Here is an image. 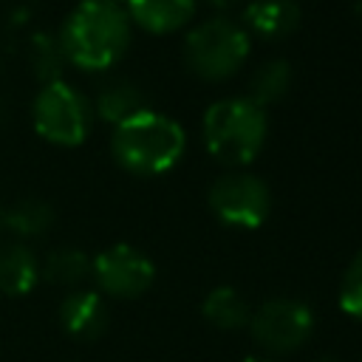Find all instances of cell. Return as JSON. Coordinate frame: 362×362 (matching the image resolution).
I'll return each instance as SVG.
<instances>
[{"instance_id": "obj_1", "label": "cell", "mask_w": 362, "mask_h": 362, "mask_svg": "<svg viewBox=\"0 0 362 362\" xmlns=\"http://www.w3.org/2000/svg\"><path fill=\"white\" fill-rule=\"evenodd\" d=\"M133 23L124 6L110 0H79L59 28L65 62L82 71L113 68L130 45Z\"/></svg>"}, {"instance_id": "obj_2", "label": "cell", "mask_w": 362, "mask_h": 362, "mask_svg": "<svg viewBox=\"0 0 362 362\" xmlns=\"http://www.w3.org/2000/svg\"><path fill=\"white\" fill-rule=\"evenodd\" d=\"M184 127L175 119L150 107H141L130 119L119 122L110 136V153L116 164L144 178L173 170L184 156Z\"/></svg>"}, {"instance_id": "obj_3", "label": "cell", "mask_w": 362, "mask_h": 362, "mask_svg": "<svg viewBox=\"0 0 362 362\" xmlns=\"http://www.w3.org/2000/svg\"><path fill=\"white\" fill-rule=\"evenodd\" d=\"M204 144L209 156L221 164H249L266 141V110L246 96H226L206 107L204 113Z\"/></svg>"}, {"instance_id": "obj_4", "label": "cell", "mask_w": 362, "mask_h": 362, "mask_svg": "<svg viewBox=\"0 0 362 362\" xmlns=\"http://www.w3.org/2000/svg\"><path fill=\"white\" fill-rule=\"evenodd\" d=\"M246 59L249 34L226 17L204 20L184 37V65L204 82H223L235 76Z\"/></svg>"}, {"instance_id": "obj_5", "label": "cell", "mask_w": 362, "mask_h": 362, "mask_svg": "<svg viewBox=\"0 0 362 362\" xmlns=\"http://www.w3.org/2000/svg\"><path fill=\"white\" fill-rule=\"evenodd\" d=\"M31 122L34 130L59 147H76L88 139L93 124V107L90 102L65 79L42 85L31 105Z\"/></svg>"}, {"instance_id": "obj_6", "label": "cell", "mask_w": 362, "mask_h": 362, "mask_svg": "<svg viewBox=\"0 0 362 362\" xmlns=\"http://www.w3.org/2000/svg\"><path fill=\"white\" fill-rule=\"evenodd\" d=\"M246 328L266 356H286L311 339L314 314L297 297H272L252 311Z\"/></svg>"}, {"instance_id": "obj_7", "label": "cell", "mask_w": 362, "mask_h": 362, "mask_svg": "<svg viewBox=\"0 0 362 362\" xmlns=\"http://www.w3.org/2000/svg\"><path fill=\"white\" fill-rule=\"evenodd\" d=\"M206 204L223 226L257 229L272 212V192L255 173H226L212 181Z\"/></svg>"}, {"instance_id": "obj_8", "label": "cell", "mask_w": 362, "mask_h": 362, "mask_svg": "<svg viewBox=\"0 0 362 362\" xmlns=\"http://www.w3.org/2000/svg\"><path fill=\"white\" fill-rule=\"evenodd\" d=\"M90 277L96 280L102 294L116 300H136L153 286L156 266L136 246L113 243L90 260Z\"/></svg>"}, {"instance_id": "obj_9", "label": "cell", "mask_w": 362, "mask_h": 362, "mask_svg": "<svg viewBox=\"0 0 362 362\" xmlns=\"http://www.w3.org/2000/svg\"><path fill=\"white\" fill-rule=\"evenodd\" d=\"M110 311L99 291L90 288H74L59 303V325L71 339L93 342L107 331Z\"/></svg>"}, {"instance_id": "obj_10", "label": "cell", "mask_w": 362, "mask_h": 362, "mask_svg": "<svg viewBox=\"0 0 362 362\" xmlns=\"http://www.w3.org/2000/svg\"><path fill=\"white\" fill-rule=\"evenodd\" d=\"M198 0H124L130 23L150 34H173L195 17Z\"/></svg>"}, {"instance_id": "obj_11", "label": "cell", "mask_w": 362, "mask_h": 362, "mask_svg": "<svg viewBox=\"0 0 362 362\" xmlns=\"http://www.w3.org/2000/svg\"><path fill=\"white\" fill-rule=\"evenodd\" d=\"M300 25V6L294 0H252L243 8V31L260 40H283Z\"/></svg>"}, {"instance_id": "obj_12", "label": "cell", "mask_w": 362, "mask_h": 362, "mask_svg": "<svg viewBox=\"0 0 362 362\" xmlns=\"http://www.w3.org/2000/svg\"><path fill=\"white\" fill-rule=\"evenodd\" d=\"M40 283V260L34 249L14 240L0 246V294L25 297Z\"/></svg>"}, {"instance_id": "obj_13", "label": "cell", "mask_w": 362, "mask_h": 362, "mask_svg": "<svg viewBox=\"0 0 362 362\" xmlns=\"http://www.w3.org/2000/svg\"><path fill=\"white\" fill-rule=\"evenodd\" d=\"M204 320L218 331H240L249 325V300L232 286H215L201 303Z\"/></svg>"}, {"instance_id": "obj_14", "label": "cell", "mask_w": 362, "mask_h": 362, "mask_svg": "<svg viewBox=\"0 0 362 362\" xmlns=\"http://www.w3.org/2000/svg\"><path fill=\"white\" fill-rule=\"evenodd\" d=\"M144 107V96L139 90V85H133L130 79H113V82H105L96 93V102H93V113L107 122V124H119L124 119H130L133 113H139Z\"/></svg>"}, {"instance_id": "obj_15", "label": "cell", "mask_w": 362, "mask_h": 362, "mask_svg": "<svg viewBox=\"0 0 362 362\" xmlns=\"http://www.w3.org/2000/svg\"><path fill=\"white\" fill-rule=\"evenodd\" d=\"M51 223H54V209L42 198H20L8 209H3V229L17 235L20 243L45 235Z\"/></svg>"}, {"instance_id": "obj_16", "label": "cell", "mask_w": 362, "mask_h": 362, "mask_svg": "<svg viewBox=\"0 0 362 362\" xmlns=\"http://www.w3.org/2000/svg\"><path fill=\"white\" fill-rule=\"evenodd\" d=\"M40 277H45L51 286H62V288L74 291L90 277V257L82 249H74V246L54 249L40 263Z\"/></svg>"}, {"instance_id": "obj_17", "label": "cell", "mask_w": 362, "mask_h": 362, "mask_svg": "<svg viewBox=\"0 0 362 362\" xmlns=\"http://www.w3.org/2000/svg\"><path fill=\"white\" fill-rule=\"evenodd\" d=\"M291 79H294V71H291V65L286 59H280V57L277 59H266L249 76V93H246V99L255 102L257 107L274 105V102H280L288 93Z\"/></svg>"}, {"instance_id": "obj_18", "label": "cell", "mask_w": 362, "mask_h": 362, "mask_svg": "<svg viewBox=\"0 0 362 362\" xmlns=\"http://www.w3.org/2000/svg\"><path fill=\"white\" fill-rule=\"evenodd\" d=\"M28 68L31 74L42 82V85H51V82H59L62 79V68H65V54L59 48V40L48 31H37L31 40H28Z\"/></svg>"}, {"instance_id": "obj_19", "label": "cell", "mask_w": 362, "mask_h": 362, "mask_svg": "<svg viewBox=\"0 0 362 362\" xmlns=\"http://www.w3.org/2000/svg\"><path fill=\"white\" fill-rule=\"evenodd\" d=\"M339 308L351 317L362 322V249L351 257L342 283H339Z\"/></svg>"}, {"instance_id": "obj_20", "label": "cell", "mask_w": 362, "mask_h": 362, "mask_svg": "<svg viewBox=\"0 0 362 362\" xmlns=\"http://www.w3.org/2000/svg\"><path fill=\"white\" fill-rule=\"evenodd\" d=\"M212 8H218V11H229V8H235V6H240V0H206Z\"/></svg>"}, {"instance_id": "obj_21", "label": "cell", "mask_w": 362, "mask_h": 362, "mask_svg": "<svg viewBox=\"0 0 362 362\" xmlns=\"http://www.w3.org/2000/svg\"><path fill=\"white\" fill-rule=\"evenodd\" d=\"M240 362H274V359L266 356V354H252V356H246V359H240Z\"/></svg>"}, {"instance_id": "obj_22", "label": "cell", "mask_w": 362, "mask_h": 362, "mask_svg": "<svg viewBox=\"0 0 362 362\" xmlns=\"http://www.w3.org/2000/svg\"><path fill=\"white\" fill-rule=\"evenodd\" d=\"M311 362H342L339 356H331V354H320V356H314Z\"/></svg>"}, {"instance_id": "obj_23", "label": "cell", "mask_w": 362, "mask_h": 362, "mask_svg": "<svg viewBox=\"0 0 362 362\" xmlns=\"http://www.w3.org/2000/svg\"><path fill=\"white\" fill-rule=\"evenodd\" d=\"M354 11L362 17V0H354Z\"/></svg>"}, {"instance_id": "obj_24", "label": "cell", "mask_w": 362, "mask_h": 362, "mask_svg": "<svg viewBox=\"0 0 362 362\" xmlns=\"http://www.w3.org/2000/svg\"><path fill=\"white\" fill-rule=\"evenodd\" d=\"M0 232H3V206H0Z\"/></svg>"}, {"instance_id": "obj_25", "label": "cell", "mask_w": 362, "mask_h": 362, "mask_svg": "<svg viewBox=\"0 0 362 362\" xmlns=\"http://www.w3.org/2000/svg\"><path fill=\"white\" fill-rule=\"evenodd\" d=\"M110 3H119V6H122V3H124V0H110Z\"/></svg>"}]
</instances>
